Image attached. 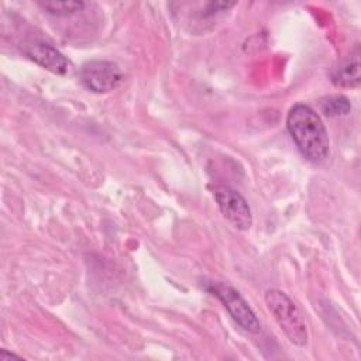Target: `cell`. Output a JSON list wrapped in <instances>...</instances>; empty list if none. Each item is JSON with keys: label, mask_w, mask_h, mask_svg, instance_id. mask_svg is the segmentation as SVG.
<instances>
[{"label": "cell", "mask_w": 361, "mask_h": 361, "mask_svg": "<svg viewBox=\"0 0 361 361\" xmlns=\"http://www.w3.org/2000/svg\"><path fill=\"white\" fill-rule=\"evenodd\" d=\"M217 299L221 300L230 316L248 333H258L261 329L259 320L257 319L247 300L233 286L226 283H212L207 288Z\"/></svg>", "instance_id": "obj_3"}, {"label": "cell", "mask_w": 361, "mask_h": 361, "mask_svg": "<svg viewBox=\"0 0 361 361\" xmlns=\"http://www.w3.org/2000/svg\"><path fill=\"white\" fill-rule=\"evenodd\" d=\"M331 80L341 87H357L360 85V49H355L350 56L333 71Z\"/></svg>", "instance_id": "obj_7"}, {"label": "cell", "mask_w": 361, "mask_h": 361, "mask_svg": "<svg viewBox=\"0 0 361 361\" xmlns=\"http://www.w3.org/2000/svg\"><path fill=\"white\" fill-rule=\"evenodd\" d=\"M288 131L302 155L320 162L329 155V135L320 116L307 104H295L286 117Z\"/></svg>", "instance_id": "obj_1"}, {"label": "cell", "mask_w": 361, "mask_h": 361, "mask_svg": "<svg viewBox=\"0 0 361 361\" xmlns=\"http://www.w3.org/2000/svg\"><path fill=\"white\" fill-rule=\"evenodd\" d=\"M39 6L52 16H68L85 7L83 1H44Z\"/></svg>", "instance_id": "obj_9"}, {"label": "cell", "mask_w": 361, "mask_h": 361, "mask_svg": "<svg viewBox=\"0 0 361 361\" xmlns=\"http://www.w3.org/2000/svg\"><path fill=\"white\" fill-rule=\"evenodd\" d=\"M265 303L289 341L299 347L306 345L307 327L302 312L293 303V300L285 292L271 289L265 293Z\"/></svg>", "instance_id": "obj_2"}, {"label": "cell", "mask_w": 361, "mask_h": 361, "mask_svg": "<svg viewBox=\"0 0 361 361\" xmlns=\"http://www.w3.org/2000/svg\"><path fill=\"white\" fill-rule=\"evenodd\" d=\"M25 54L30 59L41 65L42 68L58 73V75H65L71 71V63L69 61L52 45L45 44V42H35L31 44L27 49Z\"/></svg>", "instance_id": "obj_6"}, {"label": "cell", "mask_w": 361, "mask_h": 361, "mask_svg": "<svg viewBox=\"0 0 361 361\" xmlns=\"http://www.w3.org/2000/svg\"><path fill=\"white\" fill-rule=\"evenodd\" d=\"M320 109L329 117L345 116L350 113L351 104L344 96H330L320 102Z\"/></svg>", "instance_id": "obj_8"}, {"label": "cell", "mask_w": 361, "mask_h": 361, "mask_svg": "<svg viewBox=\"0 0 361 361\" xmlns=\"http://www.w3.org/2000/svg\"><path fill=\"white\" fill-rule=\"evenodd\" d=\"M8 358H20V357L16 355V354H13V353H8L7 350H1V353H0V360L6 361V360H8Z\"/></svg>", "instance_id": "obj_10"}, {"label": "cell", "mask_w": 361, "mask_h": 361, "mask_svg": "<svg viewBox=\"0 0 361 361\" xmlns=\"http://www.w3.org/2000/svg\"><path fill=\"white\" fill-rule=\"evenodd\" d=\"M80 82L83 86L94 93H106L116 89L121 79V69L110 61H89L79 72Z\"/></svg>", "instance_id": "obj_5"}, {"label": "cell", "mask_w": 361, "mask_h": 361, "mask_svg": "<svg viewBox=\"0 0 361 361\" xmlns=\"http://www.w3.org/2000/svg\"><path fill=\"white\" fill-rule=\"evenodd\" d=\"M213 196L224 219L237 230L245 231L252 226V214L247 200L230 186H216Z\"/></svg>", "instance_id": "obj_4"}]
</instances>
